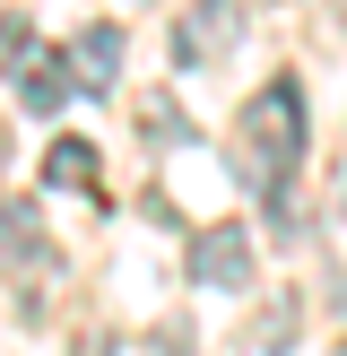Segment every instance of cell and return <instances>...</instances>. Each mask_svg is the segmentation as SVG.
<instances>
[{
  "label": "cell",
  "instance_id": "obj_3",
  "mask_svg": "<svg viewBox=\"0 0 347 356\" xmlns=\"http://www.w3.org/2000/svg\"><path fill=\"white\" fill-rule=\"evenodd\" d=\"M191 278L217 296H243V278H252V243H243V226H200L191 235Z\"/></svg>",
  "mask_w": 347,
  "mask_h": 356
},
{
  "label": "cell",
  "instance_id": "obj_8",
  "mask_svg": "<svg viewBox=\"0 0 347 356\" xmlns=\"http://www.w3.org/2000/svg\"><path fill=\"white\" fill-rule=\"evenodd\" d=\"M78 356H113V348H104V339H78Z\"/></svg>",
  "mask_w": 347,
  "mask_h": 356
},
{
  "label": "cell",
  "instance_id": "obj_6",
  "mask_svg": "<svg viewBox=\"0 0 347 356\" xmlns=\"http://www.w3.org/2000/svg\"><path fill=\"white\" fill-rule=\"evenodd\" d=\"M44 183L96 191V148H87V139H52V148H44Z\"/></svg>",
  "mask_w": 347,
  "mask_h": 356
},
{
  "label": "cell",
  "instance_id": "obj_2",
  "mask_svg": "<svg viewBox=\"0 0 347 356\" xmlns=\"http://www.w3.org/2000/svg\"><path fill=\"white\" fill-rule=\"evenodd\" d=\"M235 35H243V0H191V9H183V26H174V70L217 61Z\"/></svg>",
  "mask_w": 347,
  "mask_h": 356
},
{
  "label": "cell",
  "instance_id": "obj_4",
  "mask_svg": "<svg viewBox=\"0 0 347 356\" xmlns=\"http://www.w3.org/2000/svg\"><path fill=\"white\" fill-rule=\"evenodd\" d=\"M9 87H17V104H26V113H61L69 96H87V87H78V70H69V61H52V52H26V61L9 70Z\"/></svg>",
  "mask_w": 347,
  "mask_h": 356
},
{
  "label": "cell",
  "instance_id": "obj_5",
  "mask_svg": "<svg viewBox=\"0 0 347 356\" xmlns=\"http://www.w3.org/2000/svg\"><path fill=\"white\" fill-rule=\"evenodd\" d=\"M69 70H78L87 96H104V87L121 79V26H87L78 44H69Z\"/></svg>",
  "mask_w": 347,
  "mask_h": 356
},
{
  "label": "cell",
  "instance_id": "obj_7",
  "mask_svg": "<svg viewBox=\"0 0 347 356\" xmlns=\"http://www.w3.org/2000/svg\"><path fill=\"white\" fill-rule=\"evenodd\" d=\"M287 339H295V296H278V305L260 313V339H252V356H278Z\"/></svg>",
  "mask_w": 347,
  "mask_h": 356
},
{
  "label": "cell",
  "instance_id": "obj_1",
  "mask_svg": "<svg viewBox=\"0 0 347 356\" xmlns=\"http://www.w3.org/2000/svg\"><path fill=\"white\" fill-rule=\"evenodd\" d=\"M304 87L295 79H269L260 96H243V122H235V174H243V191L252 200H287V183H295V165H304Z\"/></svg>",
  "mask_w": 347,
  "mask_h": 356
}]
</instances>
